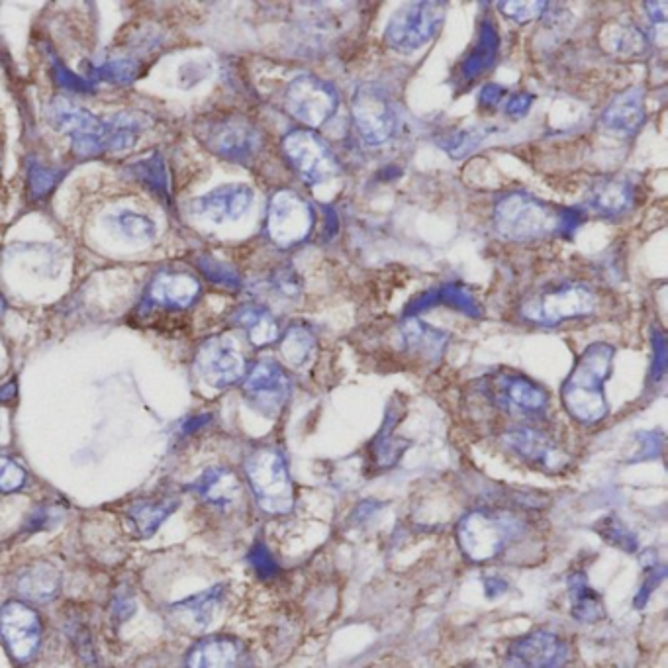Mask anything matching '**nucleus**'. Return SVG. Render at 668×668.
<instances>
[{
	"label": "nucleus",
	"instance_id": "ddd939ff",
	"mask_svg": "<svg viewBox=\"0 0 668 668\" xmlns=\"http://www.w3.org/2000/svg\"><path fill=\"white\" fill-rule=\"evenodd\" d=\"M243 398L265 418H277L292 394V382L283 365L273 359L257 361L243 377Z\"/></svg>",
	"mask_w": 668,
	"mask_h": 668
},
{
	"label": "nucleus",
	"instance_id": "e433bc0d",
	"mask_svg": "<svg viewBox=\"0 0 668 668\" xmlns=\"http://www.w3.org/2000/svg\"><path fill=\"white\" fill-rule=\"evenodd\" d=\"M594 531L608 541L610 545H614L616 549H621L627 555H637L639 553V539L637 535L621 522L620 518L616 516H606L602 520H598L594 525Z\"/></svg>",
	"mask_w": 668,
	"mask_h": 668
},
{
	"label": "nucleus",
	"instance_id": "6e6d98bb",
	"mask_svg": "<svg viewBox=\"0 0 668 668\" xmlns=\"http://www.w3.org/2000/svg\"><path fill=\"white\" fill-rule=\"evenodd\" d=\"M506 87H502V85H496V83H486L482 89H480V93H478V102H480V106L482 108H490V110H494L500 102H502V98L506 96Z\"/></svg>",
	"mask_w": 668,
	"mask_h": 668
},
{
	"label": "nucleus",
	"instance_id": "3c124183",
	"mask_svg": "<svg viewBox=\"0 0 668 668\" xmlns=\"http://www.w3.org/2000/svg\"><path fill=\"white\" fill-rule=\"evenodd\" d=\"M26 484V471L8 457H0V494H12Z\"/></svg>",
	"mask_w": 668,
	"mask_h": 668
},
{
	"label": "nucleus",
	"instance_id": "c756f323",
	"mask_svg": "<svg viewBox=\"0 0 668 668\" xmlns=\"http://www.w3.org/2000/svg\"><path fill=\"white\" fill-rule=\"evenodd\" d=\"M232 322L241 328L253 347L273 345L281 337V328L273 312L261 304H243L232 316Z\"/></svg>",
	"mask_w": 668,
	"mask_h": 668
},
{
	"label": "nucleus",
	"instance_id": "4be33fe9",
	"mask_svg": "<svg viewBox=\"0 0 668 668\" xmlns=\"http://www.w3.org/2000/svg\"><path fill=\"white\" fill-rule=\"evenodd\" d=\"M647 120L645 91L643 87H629L614 96L600 116V124L606 132L618 138H633Z\"/></svg>",
	"mask_w": 668,
	"mask_h": 668
},
{
	"label": "nucleus",
	"instance_id": "2f4dec72",
	"mask_svg": "<svg viewBox=\"0 0 668 668\" xmlns=\"http://www.w3.org/2000/svg\"><path fill=\"white\" fill-rule=\"evenodd\" d=\"M567 590L574 620L580 623H598L606 618V606L602 602V596L590 586L588 576L582 571L569 574Z\"/></svg>",
	"mask_w": 668,
	"mask_h": 668
},
{
	"label": "nucleus",
	"instance_id": "f03ea898",
	"mask_svg": "<svg viewBox=\"0 0 668 668\" xmlns=\"http://www.w3.org/2000/svg\"><path fill=\"white\" fill-rule=\"evenodd\" d=\"M616 347L606 341L590 343L576 359L573 371L561 386V400L567 414L582 426L600 424L608 412L604 384L612 375Z\"/></svg>",
	"mask_w": 668,
	"mask_h": 668
},
{
	"label": "nucleus",
	"instance_id": "b1692460",
	"mask_svg": "<svg viewBox=\"0 0 668 668\" xmlns=\"http://www.w3.org/2000/svg\"><path fill=\"white\" fill-rule=\"evenodd\" d=\"M202 287L189 273H157L145 290V302L157 308L187 310L200 298Z\"/></svg>",
	"mask_w": 668,
	"mask_h": 668
},
{
	"label": "nucleus",
	"instance_id": "1a4fd4ad",
	"mask_svg": "<svg viewBox=\"0 0 668 668\" xmlns=\"http://www.w3.org/2000/svg\"><path fill=\"white\" fill-rule=\"evenodd\" d=\"M316 226L314 206L296 191L275 192L267 206V238L279 249H292L312 236Z\"/></svg>",
	"mask_w": 668,
	"mask_h": 668
},
{
	"label": "nucleus",
	"instance_id": "4468645a",
	"mask_svg": "<svg viewBox=\"0 0 668 668\" xmlns=\"http://www.w3.org/2000/svg\"><path fill=\"white\" fill-rule=\"evenodd\" d=\"M0 637L16 665H28L42 645V621L22 600H10L0 608Z\"/></svg>",
	"mask_w": 668,
	"mask_h": 668
},
{
	"label": "nucleus",
	"instance_id": "4c0bfd02",
	"mask_svg": "<svg viewBox=\"0 0 668 668\" xmlns=\"http://www.w3.org/2000/svg\"><path fill=\"white\" fill-rule=\"evenodd\" d=\"M196 267L216 287L226 288V290H232V292L241 288V277H239L238 271L226 261H220L212 255H198L196 257Z\"/></svg>",
	"mask_w": 668,
	"mask_h": 668
},
{
	"label": "nucleus",
	"instance_id": "423d86ee",
	"mask_svg": "<svg viewBox=\"0 0 668 668\" xmlns=\"http://www.w3.org/2000/svg\"><path fill=\"white\" fill-rule=\"evenodd\" d=\"M596 292L584 283H559L527 296L520 306L525 322L553 328L567 320H578L596 312Z\"/></svg>",
	"mask_w": 668,
	"mask_h": 668
},
{
	"label": "nucleus",
	"instance_id": "c03bdc74",
	"mask_svg": "<svg viewBox=\"0 0 668 668\" xmlns=\"http://www.w3.org/2000/svg\"><path fill=\"white\" fill-rule=\"evenodd\" d=\"M51 75H53V81L59 89H65V91H73V93H93L95 91V81H87L79 75H75L69 67H65L61 63V59L57 55H51Z\"/></svg>",
	"mask_w": 668,
	"mask_h": 668
},
{
	"label": "nucleus",
	"instance_id": "6e6552de",
	"mask_svg": "<svg viewBox=\"0 0 668 668\" xmlns=\"http://www.w3.org/2000/svg\"><path fill=\"white\" fill-rule=\"evenodd\" d=\"M196 136L210 153L239 165H249L263 149L261 130L243 116L204 118L196 124Z\"/></svg>",
	"mask_w": 668,
	"mask_h": 668
},
{
	"label": "nucleus",
	"instance_id": "72a5a7b5",
	"mask_svg": "<svg viewBox=\"0 0 668 668\" xmlns=\"http://www.w3.org/2000/svg\"><path fill=\"white\" fill-rule=\"evenodd\" d=\"M279 351L288 367L304 369L316 355V335L306 324H292L283 337H279Z\"/></svg>",
	"mask_w": 668,
	"mask_h": 668
},
{
	"label": "nucleus",
	"instance_id": "f8f14e48",
	"mask_svg": "<svg viewBox=\"0 0 668 668\" xmlns=\"http://www.w3.org/2000/svg\"><path fill=\"white\" fill-rule=\"evenodd\" d=\"M351 114L365 144L382 145L394 138L398 116L381 85L361 83L351 98Z\"/></svg>",
	"mask_w": 668,
	"mask_h": 668
},
{
	"label": "nucleus",
	"instance_id": "9b49d317",
	"mask_svg": "<svg viewBox=\"0 0 668 668\" xmlns=\"http://www.w3.org/2000/svg\"><path fill=\"white\" fill-rule=\"evenodd\" d=\"M339 106V95L334 85L312 75L300 73L288 83L285 91V110L288 116L314 130L334 118Z\"/></svg>",
	"mask_w": 668,
	"mask_h": 668
},
{
	"label": "nucleus",
	"instance_id": "20e7f679",
	"mask_svg": "<svg viewBox=\"0 0 668 668\" xmlns=\"http://www.w3.org/2000/svg\"><path fill=\"white\" fill-rule=\"evenodd\" d=\"M245 478L257 506L269 516H287L294 508L296 490L288 471L285 453L279 447L263 445L253 449L243 463Z\"/></svg>",
	"mask_w": 668,
	"mask_h": 668
},
{
	"label": "nucleus",
	"instance_id": "bf43d9fd",
	"mask_svg": "<svg viewBox=\"0 0 668 668\" xmlns=\"http://www.w3.org/2000/svg\"><path fill=\"white\" fill-rule=\"evenodd\" d=\"M4 312V300H2V296H0V314Z\"/></svg>",
	"mask_w": 668,
	"mask_h": 668
},
{
	"label": "nucleus",
	"instance_id": "0eeeda50",
	"mask_svg": "<svg viewBox=\"0 0 668 668\" xmlns=\"http://www.w3.org/2000/svg\"><path fill=\"white\" fill-rule=\"evenodd\" d=\"M447 2L422 0L402 4L384 28V42L398 53H412L428 46L443 28Z\"/></svg>",
	"mask_w": 668,
	"mask_h": 668
},
{
	"label": "nucleus",
	"instance_id": "79ce46f5",
	"mask_svg": "<svg viewBox=\"0 0 668 668\" xmlns=\"http://www.w3.org/2000/svg\"><path fill=\"white\" fill-rule=\"evenodd\" d=\"M643 563H645V576H643V582H641V586H639V590L633 598V608L635 610H643L647 606V602L651 600L653 592L667 578V567L661 565L655 557L649 563L647 561H643Z\"/></svg>",
	"mask_w": 668,
	"mask_h": 668
},
{
	"label": "nucleus",
	"instance_id": "393cba45",
	"mask_svg": "<svg viewBox=\"0 0 668 668\" xmlns=\"http://www.w3.org/2000/svg\"><path fill=\"white\" fill-rule=\"evenodd\" d=\"M398 335L402 341V347L430 363L441 361L447 345H449V334L433 328L428 322H424L420 316H404L398 324Z\"/></svg>",
	"mask_w": 668,
	"mask_h": 668
},
{
	"label": "nucleus",
	"instance_id": "5fc2aeb1",
	"mask_svg": "<svg viewBox=\"0 0 668 668\" xmlns=\"http://www.w3.org/2000/svg\"><path fill=\"white\" fill-rule=\"evenodd\" d=\"M533 100H535V96L531 93H516V95L510 96L508 102H506V114L510 118H524V116H527V112L531 110Z\"/></svg>",
	"mask_w": 668,
	"mask_h": 668
},
{
	"label": "nucleus",
	"instance_id": "39448f33",
	"mask_svg": "<svg viewBox=\"0 0 668 668\" xmlns=\"http://www.w3.org/2000/svg\"><path fill=\"white\" fill-rule=\"evenodd\" d=\"M522 531L524 524L512 514L477 508L459 520L455 537L461 553L471 563H488L500 557Z\"/></svg>",
	"mask_w": 668,
	"mask_h": 668
},
{
	"label": "nucleus",
	"instance_id": "f3484780",
	"mask_svg": "<svg viewBox=\"0 0 668 668\" xmlns=\"http://www.w3.org/2000/svg\"><path fill=\"white\" fill-rule=\"evenodd\" d=\"M494 404L508 414L529 420L543 418L549 410V394L539 382L520 373L498 375L490 384Z\"/></svg>",
	"mask_w": 668,
	"mask_h": 668
},
{
	"label": "nucleus",
	"instance_id": "13d9d810",
	"mask_svg": "<svg viewBox=\"0 0 668 668\" xmlns=\"http://www.w3.org/2000/svg\"><path fill=\"white\" fill-rule=\"evenodd\" d=\"M324 210H326V220H328V224H326L328 238H334L335 234H337V230H339V220H337V216H335V212L330 206H326Z\"/></svg>",
	"mask_w": 668,
	"mask_h": 668
},
{
	"label": "nucleus",
	"instance_id": "5701e85b",
	"mask_svg": "<svg viewBox=\"0 0 668 668\" xmlns=\"http://www.w3.org/2000/svg\"><path fill=\"white\" fill-rule=\"evenodd\" d=\"M584 204L600 218H620L635 204V185L623 177H598L588 183Z\"/></svg>",
	"mask_w": 668,
	"mask_h": 668
},
{
	"label": "nucleus",
	"instance_id": "09e8293b",
	"mask_svg": "<svg viewBox=\"0 0 668 668\" xmlns=\"http://www.w3.org/2000/svg\"><path fill=\"white\" fill-rule=\"evenodd\" d=\"M63 177L61 171L57 169H49L44 165L34 163L28 169V185H30V192L34 198H44L48 196L49 192L53 191L59 183V179Z\"/></svg>",
	"mask_w": 668,
	"mask_h": 668
},
{
	"label": "nucleus",
	"instance_id": "49530a36",
	"mask_svg": "<svg viewBox=\"0 0 668 668\" xmlns=\"http://www.w3.org/2000/svg\"><path fill=\"white\" fill-rule=\"evenodd\" d=\"M635 441H637V449L629 459L631 463L651 461V459H659L663 455V447H665V433L663 431H639L635 435Z\"/></svg>",
	"mask_w": 668,
	"mask_h": 668
},
{
	"label": "nucleus",
	"instance_id": "a211bd4d",
	"mask_svg": "<svg viewBox=\"0 0 668 668\" xmlns=\"http://www.w3.org/2000/svg\"><path fill=\"white\" fill-rule=\"evenodd\" d=\"M567 659V643L547 629L518 637L508 649V665L512 668H563Z\"/></svg>",
	"mask_w": 668,
	"mask_h": 668
},
{
	"label": "nucleus",
	"instance_id": "4d7b16f0",
	"mask_svg": "<svg viewBox=\"0 0 668 668\" xmlns=\"http://www.w3.org/2000/svg\"><path fill=\"white\" fill-rule=\"evenodd\" d=\"M482 584H484V594L488 596V598H498V596H502L504 592H508V582L504 580V578H500V576H486L484 580H482Z\"/></svg>",
	"mask_w": 668,
	"mask_h": 668
},
{
	"label": "nucleus",
	"instance_id": "f704fd0d",
	"mask_svg": "<svg viewBox=\"0 0 668 668\" xmlns=\"http://www.w3.org/2000/svg\"><path fill=\"white\" fill-rule=\"evenodd\" d=\"M130 171L136 177V181L142 183L147 191L153 192L163 202H169L171 183H169L167 165H165L161 153H151L144 159L132 163Z\"/></svg>",
	"mask_w": 668,
	"mask_h": 668
},
{
	"label": "nucleus",
	"instance_id": "7c9ffc66",
	"mask_svg": "<svg viewBox=\"0 0 668 668\" xmlns=\"http://www.w3.org/2000/svg\"><path fill=\"white\" fill-rule=\"evenodd\" d=\"M179 508V498L171 494L155 496L134 502L128 508V520L134 525V531L142 537L149 539L157 533V529L163 525L167 518H171Z\"/></svg>",
	"mask_w": 668,
	"mask_h": 668
},
{
	"label": "nucleus",
	"instance_id": "9d476101",
	"mask_svg": "<svg viewBox=\"0 0 668 668\" xmlns=\"http://www.w3.org/2000/svg\"><path fill=\"white\" fill-rule=\"evenodd\" d=\"M283 153L288 165L310 187L330 183L339 175V163L328 144L306 128H296L283 138Z\"/></svg>",
	"mask_w": 668,
	"mask_h": 668
},
{
	"label": "nucleus",
	"instance_id": "ea45409f",
	"mask_svg": "<svg viewBox=\"0 0 668 668\" xmlns=\"http://www.w3.org/2000/svg\"><path fill=\"white\" fill-rule=\"evenodd\" d=\"M114 224L126 238L136 239V241H149V239L155 238V234H157L155 222L147 216L136 214V212L116 214Z\"/></svg>",
	"mask_w": 668,
	"mask_h": 668
},
{
	"label": "nucleus",
	"instance_id": "052dcab7",
	"mask_svg": "<svg viewBox=\"0 0 668 668\" xmlns=\"http://www.w3.org/2000/svg\"><path fill=\"white\" fill-rule=\"evenodd\" d=\"M465 668H473V667H465Z\"/></svg>",
	"mask_w": 668,
	"mask_h": 668
},
{
	"label": "nucleus",
	"instance_id": "412c9836",
	"mask_svg": "<svg viewBox=\"0 0 668 668\" xmlns=\"http://www.w3.org/2000/svg\"><path fill=\"white\" fill-rule=\"evenodd\" d=\"M253 204V191L247 185H224L196 198L192 210L212 224L236 222Z\"/></svg>",
	"mask_w": 668,
	"mask_h": 668
},
{
	"label": "nucleus",
	"instance_id": "cd10ccee",
	"mask_svg": "<svg viewBox=\"0 0 668 668\" xmlns=\"http://www.w3.org/2000/svg\"><path fill=\"white\" fill-rule=\"evenodd\" d=\"M192 490L210 506L230 508L241 498L238 475L226 467H210L192 482Z\"/></svg>",
	"mask_w": 668,
	"mask_h": 668
},
{
	"label": "nucleus",
	"instance_id": "c9c22d12",
	"mask_svg": "<svg viewBox=\"0 0 668 668\" xmlns=\"http://www.w3.org/2000/svg\"><path fill=\"white\" fill-rule=\"evenodd\" d=\"M496 132H498V128H494V126H473V128L453 132L451 136H447V140L439 142V145L453 159H463V157H469L471 153H475L482 142L488 140Z\"/></svg>",
	"mask_w": 668,
	"mask_h": 668
},
{
	"label": "nucleus",
	"instance_id": "a18cd8bd",
	"mask_svg": "<svg viewBox=\"0 0 668 668\" xmlns=\"http://www.w3.org/2000/svg\"><path fill=\"white\" fill-rule=\"evenodd\" d=\"M247 561L251 565V569L255 574L263 580H271L277 574L281 573V567L277 563V559L273 557L271 549L267 547L265 541H255L247 553Z\"/></svg>",
	"mask_w": 668,
	"mask_h": 668
},
{
	"label": "nucleus",
	"instance_id": "bb28decb",
	"mask_svg": "<svg viewBox=\"0 0 668 668\" xmlns=\"http://www.w3.org/2000/svg\"><path fill=\"white\" fill-rule=\"evenodd\" d=\"M439 304L451 306V308L459 310L461 314H465L469 318H480L482 316V306L478 304L473 292H469L467 288L459 285V283H447V285H441V287L420 294L418 298H414L406 306L404 316H420V312L430 310V308L439 306Z\"/></svg>",
	"mask_w": 668,
	"mask_h": 668
},
{
	"label": "nucleus",
	"instance_id": "2eb2a0df",
	"mask_svg": "<svg viewBox=\"0 0 668 668\" xmlns=\"http://www.w3.org/2000/svg\"><path fill=\"white\" fill-rule=\"evenodd\" d=\"M502 445L527 465L557 475L567 471L571 457L543 430L533 426H514L502 433Z\"/></svg>",
	"mask_w": 668,
	"mask_h": 668
},
{
	"label": "nucleus",
	"instance_id": "58836bf2",
	"mask_svg": "<svg viewBox=\"0 0 668 668\" xmlns=\"http://www.w3.org/2000/svg\"><path fill=\"white\" fill-rule=\"evenodd\" d=\"M140 63L136 59H112L104 65H98V67H93L91 73H93V79H102V81H108V83H114V85H130L138 79L140 75Z\"/></svg>",
	"mask_w": 668,
	"mask_h": 668
},
{
	"label": "nucleus",
	"instance_id": "37998d69",
	"mask_svg": "<svg viewBox=\"0 0 668 668\" xmlns=\"http://www.w3.org/2000/svg\"><path fill=\"white\" fill-rule=\"evenodd\" d=\"M269 288L279 300H287V302H294L302 296L300 275L292 267L277 269L269 279Z\"/></svg>",
	"mask_w": 668,
	"mask_h": 668
},
{
	"label": "nucleus",
	"instance_id": "8fccbe9b",
	"mask_svg": "<svg viewBox=\"0 0 668 668\" xmlns=\"http://www.w3.org/2000/svg\"><path fill=\"white\" fill-rule=\"evenodd\" d=\"M651 345H653V363H651V382L659 384L665 379L668 363L667 337L665 332L659 328H653L651 332Z\"/></svg>",
	"mask_w": 668,
	"mask_h": 668
},
{
	"label": "nucleus",
	"instance_id": "6ab92c4d",
	"mask_svg": "<svg viewBox=\"0 0 668 668\" xmlns=\"http://www.w3.org/2000/svg\"><path fill=\"white\" fill-rule=\"evenodd\" d=\"M226 598V586L216 584L208 590L192 594L167 608V620L183 633H204L220 612Z\"/></svg>",
	"mask_w": 668,
	"mask_h": 668
},
{
	"label": "nucleus",
	"instance_id": "de8ad7c7",
	"mask_svg": "<svg viewBox=\"0 0 668 668\" xmlns=\"http://www.w3.org/2000/svg\"><path fill=\"white\" fill-rule=\"evenodd\" d=\"M549 4L543 2V0H527V2H518V0H512V2H498V8L500 12L518 22V24H527V22H533L535 18L543 16L545 8Z\"/></svg>",
	"mask_w": 668,
	"mask_h": 668
},
{
	"label": "nucleus",
	"instance_id": "a19ab883",
	"mask_svg": "<svg viewBox=\"0 0 668 668\" xmlns=\"http://www.w3.org/2000/svg\"><path fill=\"white\" fill-rule=\"evenodd\" d=\"M612 49L623 55V57H635L641 55L647 49V36L643 34V30L635 28V26H620L612 36Z\"/></svg>",
	"mask_w": 668,
	"mask_h": 668
},
{
	"label": "nucleus",
	"instance_id": "7ed1b4c3",
	"mask_svg": "<svg viewBox=\"0 0 668 668\" xmlns=\"http://www.w3.org/2000/svg\"><path fill=\"white\" fill-rule=\"evenodd\" d=\"M563 208L525 191L502 194L492 210V228L506 241L531 243L559 238Z\"/></svg>",
	"mask_w": 668,
	"mask_h": 668
},
{
	"label": "nucleus",
	"instance_id": "c85d7f7f",
	"mask_svg": "<svg viewBox=\"0 0 668 668\" xmlns=\"http://www.w3.org/2000/svg\"><path fill=\"white\" fill-rule=\"evenodd\" d=\"M61 588V573L46 561L24 567L16 578L18 594L34 604L51 602Z\"/></svg>",
	"mask_w": 668,
	"mask_h": 668
},
{
	"label": "nucleus",
	"instance_id": "864d4df0",
	"mask_svg": "<svg viewBox=\"0 0 668 668\" xmlns=\"http://www.w3.org/2000/svg\"><path fill=\"white\" fill-rule=\"evenodd\" d=\"M649 20L653 30L659 32V42L665 40V28H667V2H645Z\"/></svg>",
	"mask_w": 668,
	"mask_h": 668
},
{
	"label": "nucleus",
	"instance_id": "aec40b11",
	"mask_svg": "<svg viewBox=\"0 0 668 668\" xmlns=\"http://www.w3.org/2000/svg\"><path fill=\"white\" fill-rule=\"evenodd\" d=\"M187 668H251L245 645L230 635H208L196 641L185 657Z\"/></svg>",
	"mask_w": 668,
	"mask_h": 668
},
{
	"label": "nucleus",
	"instance_id": "603ef678",
	"mask_svg": "<svg viewBox=\"0 0 668 668\" xmlns=\"http://www.w3.org/2000/svg\"><path fill=\"white\" fill-rule=\"evenodd\" d=\"M136 612V600L132 594H128V590H120L114 594L112 598V604H110V614H112V620L116 623H124L126 620H130Z\"/></svg>",
	"mask_w": 668,
	"mask_h": 668
},
{
	"label": "nucleus",
	"instance_id": "a878e982",
	"mask_svg": "<svg viewBox=\"0 0 668 668\" xmlns=\"http://www.w3.org/2000/svg\"><path fill=\"white\" fill-rule=\"evenodd\" d=\"M402 416H404L402 402L392 398L386 408L381 430L371 441V459L377 471H386V469L396 467L398 461L404 457L406 449L410 447V441L396 435V426L400 424Z\"/></svg>",
	"mask_w": 668,
	"mask_h": 668
},
{
	"label": "nucleus",
	"instance_id": "473e14b6",
	"mask_svg": "<svg viewBox=\"0 0 668 668\" xmlns=\"http://www.w3.org/2000/svg\"><path fill=\"white\" fill-rule=\"evenodd\" d=\"M498 48H500L498 30L494 28V24L490 20L482 22L480 32H478L477 44H475V48L471 49L467 59L463 61L461 77L465 81H473V79H477L478 75L488 71L496 63Z\"/></svg>",
	"mask_w": 668,
	"mask_h": 668
},
{
	"label": "nucleus",
	"instance_id": "f257e3e1",
	"mask_svg": "<svg viewBox=\"0 0 668 668\" xmlns=\"http://www.w3.org/2000/svg\"><path fill=\"white\" fill-rule=\"evenodd\" d=\"M46 112L51 126L71 138L73 151L81 159L98 157L106 151L130 149L151 126V118L136 110L118 112L104 122L63 96L53 98Z\"/></svg>",
	"mask_w": 668,
	"mask_h": 668
},
{
	"label": "nucleus",
	"instance_id": "dca6fc26",
	"mask_svg": "<svg viewBox=\"0 0 668 668\" xmlns=\"http://www.w3.org/2000/svg\"><path fill=\"white\" fill-rule=\"evenodd\" d=\"M194 369L202 381L218 390L243 381L247 373L245 357L241 355L236 341L228 335L206 339L196 351Z\"/></svg>",
	"mask_w": 668,
	"mask_h": 668
}]
</instances>
